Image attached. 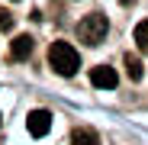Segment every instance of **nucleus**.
I'll use <instances>...</instances> for the list:
<instances>
[{
  "label": "nucleus",
  "mask_w": 148,
  "mask_h": 145,
  "mask_svg": "<svg viewBox=\"0 0 148 145\" xmlns=\"http://www.w3.org/2000/svg\"><path fill=\"white\" fill-rule=\"evenodd\" d=\"M48 65H52L61 78H71V74H77V68H81V55H77V48H74L71 42H52V48H48Z\"/></svg>",
  "instance_id": "nucleus-1"
},
{
  "label": "nucleus",
  "mask_w": 148,
  "mask_h": 145,
  "mask_svg": "<svg viewBox=\"0 0 148 145\" xmlns=\"http://www.w3.org/2000/svg\"><path fill=\"white\" fill-rule=\"evenodd\" d=\"M106 32H110V23H106L103 13H87L77 26V39L87 42V45H100L106 39Z\"/></svg>",
  "instance_id": "nucleus-2"
},
{
  "label": "nucleus",
  "mask_w": 148,
  "mask_h": 145,
  "mask_svg": "<svg viewBox=\"0 0 148 145\" xmlns=\"http://www.w3.org/2000/svg\"><path fill=\"white\" fill-rule=\"evenodd\" d=\"M90 84L100 87V90H113L119 84V74H116V68H110V65H97L90 71Z\"/></svg>",
  "instance_id": "nucleus-3"
},
{
  "label": "nucleus",
  "mask_w": 148,
  "mask_h": 145,
  "mask_svg": "<svg viewBox=\"0 0 148 145\" xmlns=\"http://www.w3.org/2000/svg\"><path fill=\"white\" fill-rule=\"evenodd\" d=\"M26 129H29V135L42 139L48 129H52V113H48V110H32L26 116Z\"/></svg>",
  "instance_id": "nucleus-4"
},
{
  "label": "nucleus",
  "mask_w": 148,
  "mask_h": 145,
  "mask_svg": "<svg viewBox=\"0 0 148 145\" xmlns=\"http://www.w3.org/2000/svg\"><path fill=\"white\" fill-rule=\"evenodd\" d=\"M10 55H13L16 61H26V58L32 55V36H16L13 45H10Z\"/></svg>",
  "instance_id": "nucleus-5"
},
{
  "label": "nucleus",
  "mask_w": 148,
  "mask_h": 145,
  "mask_svg": "<svg viewBox=\"0 0 148 145\" xmlns=\"http://www.w3.org/2000/svg\"><path fill=\"white\" fill-rule=\"evenodd\" d=\"M71 145H100V135L93 129H74L71 132Z\"/></svg>",
  "instance_id": "nucleus-6"
},
{
  "label": "nucleus",
  "mask_w": 148,
  "mask_h": 145,
  "mask_svg": "<svg viewBox=\"0 0 148 145\" xmlns=\"http://www.w3.org/2000/svg\"><path fill=\"white\" fill-rule=\"evenodd\" d=\"M135 45H138V52L148 55V19H142L135 26Z\"/></svg>",
  "instance_id": "nucleus-7"
},
{
  "label": "nucleus",
  "mask_w": 148,
  "mask_h": 145,
  "mask_svg": "<svg viewBox=\"0 0 148 145\" xmlns=\"http://www.w3.org/2000/svg\"><path fill=\"white\" fill-rule=\"evenodd\" d=\"M126 74H129V81H142V61L135 55H126Z\"/></svg>",
  "instance_id": "nucleus-8"
},
{
  "label": "nucleus",
  "mask_w": 148,
  "mask_h": 145,
  "mask_svg": "<svg viewBox=\"0 0 148 145\" xmlns=\"http://www.w3.org/2000/svg\"><path fill=\"white\" fill-rule=\"evenodd\" d=\"M7 29H13V16L7 10H0V32H7Z\"/></svg>",
  "instance_id": "nucleus-9"
}]
</instances>
